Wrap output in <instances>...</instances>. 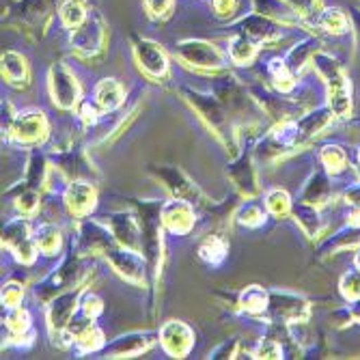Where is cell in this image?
I'll use <instances>...</instances> for the list:
<instances>
[{
  "instance_id": "cell-1",
  "label": "cell",
  "mask_w": 360,
  "mask_h": 360,
  "mask_svg": "<svg viewBox=\"0 0 360 360\" xmlns=\"http://www.w3.org/2000/svg\"><path fill=\"white\" fill-rule=\"evenodd\" d=\"M186 102L194 108V112L201 117V121L212 129L214 136L226 147L236 151L238 149V132L233 125V117L231 110H229L218 95H207L201 91H194L190 86L181 89Z\"/></svg>"
},
{
  "instance_id": "cell-2",
  "label": "cell",
  "mask_w": 360,
  "mask_h": 360,
  "mask_svg": "<svg viewBox=\"0 0 360 360\" xmlns=\"http://www.w3.org/2000/svg\"><path fill=\"white\" fill-rule=\"evenodd\" d=\"M311 65L315 68L317 76L326 84L328 93V106L333 108L335 117H347L352 112V80L345 68L333 54L317 50L313 54Z\"/></svg>"
},
{
  "instance_id": "cell-3",
  "label": "cell",
  "mask_w": 360,
  "mask_h": 360,
  "mask_svg": "<svg viewBox=\"0 0 360 360\" xmlns=\"http://www.w3.org/2000/svg\"><path fill=\"white\" fill-rule=\"evenodd\" d=\"M141 210V252L147 261V270L151 274V287L158 289L162 274V259H165V240H162V205L158 201L139 203Z\"/></svg>"
},
{
  "instance_id": "cell-4",
  "label": "cell",
  "mask_w": 360,
  "mask_h": 360,
  "mask_svg": "<svg viewBox=\"0 0 360 360\" xmlns=\"http://www.w3.org/2000/svg\"><path fill=\"white\" fill-rule=\"evenodd\" d=\"M56 3L58 0H15L3 20L18 26L30 39H41L50 26Z\"/></svg>"
},
{
  "instance_id": "cell-5",
  "label": "cell",
  "mask_w": 360,
  "mask_h": 360,
  "mask_svg": "<svg viewBox=\"0 0 360 360\" xmlns=\"http://www.w3.org/2000/svg\"><path fill=\"white\" fill-rule=\"evenodd\" d=\"M106 41H108V26L102 13L91 11L84 24L76 30H72L70 46L80 58H97L106 52Z\"/></svg>"
},
{
  "instance_id": "cell-6",
  "label": "cell",
  "mask_w": 360,
  "mask_h": 360,
  "mask_svg": "<svg viewBox=\"0 0 360 360\" xmlns=\"http://www.w3.org/2000/svg\"><path fill=\"white\" fill-rule=\"evenodd\" d=\"M84 278V268H82V255H70L63 264L50 274L46 276L37 287H35V296L39 298V302L48 304L50 300H54L58 293L70 291L72 287L80 285V281Z\"/></svg>"
},
{
  "instance_id": "cell-7",
  "label": "cell",
  "mask_w": 360,
  "mask_h": 360,
  "mask_svg": "<svg viewBox=\"0 0 360 360\" xmlns=\"http://www.w3.org/2000/svg\"><path fill=\"white\" fill-rule=\"evenodd\" d=\"M175 54L179 60H184V65L188 68H194L199 72H212V74H220L226 70V58L222 56V52L203 39H184L175 46Z\"/></svg>"
},
{
  "instance_id": "cell-8",
  "label": "cell",
  "mask_w": 360,
  "mask_h": 360,
  "mask_svg": "<svg viewBox=\"0 0 360 360\" xmlns=\"http://www.w3.org/2000/svg\"><path fill=\"white\" fill-rule=\"evenodd\" d=\"M7 134L15 145L32 149L48 139L50 125H48V119L41 110L28 108V110H22L15 115L13 123L7 127Z\"/></svg>"
},
{
  "instance_id": "cell-9",
  "label": "cell",
  "mask_w": 360,
  "mask_h": 360,
  "mask_svg": "<svg viewBox=\"0 0 360 360\" xmlns=\"http://www.w3.org/2000/svg\"><path fill=\"white\" fill-rule=\"evenodd\" d=\"M132 52H134V60L139 65V70L143 72V76H147L153 82H165L171 74V65L169 58L155 41L132 35Z\"/></svg>"
},
{
  "instance_id": "cell-10",
  "label": "cell",
  "mask_w": 360,
  "mask_h": 360,
  "mask_svg": "<svg viewBox=\"0 0 360 360\" xmlns=\"http://www.w3.org/2000/svg\"><path fill=\"white\" fill-rule=\"evenodd\" d=\"M50 97L56 108L60 110H76L80 97V82L76 80L74 72L65 63H54L48 74Z\"/></svg>"
},
{
  "instance_id": "cell-11",
  "label": "cell",
  "mask_w": 360,
  "mask_h": 360,
  "mask_svg": "<svg viewBox=\"0 0 360 360\" xmlns=\"http://www.w3.org/2000/svg\"><path fill=\"white\" fill-rule=\"evenodd\" d=\"M149 173L165 186L175 199H186L194 205H205L207 196L179 167H149Z\"/></svg>"
},
{
  "instance_id": "cell-12",
  "label": "cell",
  "mask_w": 360,
  "mask_h": 360,
  "mask_svg": "<svg viewBox=\"0 0 360 360\" xmlns=\"http://www.w3.org/2000/svg\"><path fill=\"white\" fill-rule=\"evenodd\" d=\"M78 293H80V289L63 291L54 300H50V307H48V328H50L54 343H58L60 347H65V333H68L72 317L80 304Z\"/></svg>"
},
{
  "instance_id": "cell-13",
  "label": "cell",
  "mask_w": 360,
  "mask_h": 360,
  "mask_svg": "<svg viewBox=\"0 0 360 360\" xmlns=\"http://www.w3.org/2000/svg\"><path fill=\"white\" fill-rule=\"evenodd\" d=\"M268 315L272 317V321H283V323L309 321V317H311V304H309V300H304L302 296H298V293L272 289L270 291Z\"/></svg>"
},
{
  "instance_id": "cell-14",
  "label": "cell",
  "mask_w": 360,
  "mask_h": 360,
  "mask_svg": "<svg viewBox=\"0 0 360 360\" xmlns=\"http://www.w3.org/2000/svg\"><path fill=\"white\" fill-rule=\"evenodd\" d=\"M3 246L9 248L15 255V259L20 261V264H24V266L35 264L37 244H35V238H32L26 220L15 218V220H9L5 224V229H3Z\"/></svg>"
},
{
  "instance_id": "cell-15",
  "label": "cell",
  "mask_w": 360,
  "mask_h": 360,
  "mask_svg": "<svg viewBox=\"0 0 360 360\" xmlns=\"http://www.w3.org/2000/svg\"><path fill=\"white\" fill-rule=\"evenodd\" d=\"M106 261L110 264V268L127 283H132L136 287L145 285L147 281V261L145 257H141L139 250L132 248H123V246H115L112 250L106 252Z\"/></svg>"
},
{
  "instance_id": "cell-16",
  "label": "cell",
  "mask_w": 360,
  "mask_h": 360,
  "mask_svg": "<svg viewBox=\"0 0 360 360\" xmlns=\"http://www.w3.org/2000/svg\"><path fill=\"white\" fill-rule=\"evenodd\" d=\"M117 246V240L110 231V226H104L97 220H84L78 224L76 238V252L78 255H106Z\"/></svg>"
},
{
  "instance_id": "cell-17",
  "label": "cell",
  "mask_w": 360,
  "mask_h": 360,
  "mask_svg": "<svg viewBox=\"0 0 360 360\" xmlns=\"http://www.w3.org/2000/svg\"><path fill=\"white\" fill-rule=\"evenodd\" d=\"M233 30L242 32V35H248L257 44H274L283 37V24L264 13H259V11L236 22Z\"/></svg>"
},
{
  "instance_id": "cell-18",
  "label": "cell",
  "mask_w": 360,
  "mask_h": 360,
  "mask_svg": "<svg viewBox=\"0 0 360 360\" xmlns=\"http://www.w3.org/2000/svg\"><path fill=\"white\" fill-rule=\"evenodd\" d=\"M158 337L165 352L173 358H186L194 347V330L188 323L177 321V319H171L162 326Z\"/></svg>"
},
{
  "instance_id": "cell-19",
  "label": "cell",
  "mask_w": 360,
  "mask_h": 360,
  "mask_svg": "<svg viewBox=\"0 0 360 360\" xmlns=\"http://www.w3.org/2000/svg\"><path fill=\"white\" fill-rule=\"evenodd\" d=\"M196 222L194 203L186 199H173L162 205V224L173 236H188Z\"/></svg>"
},
{
  "instance_id": "cell-20",
  "label": "cell",
  "mask_w": 360,
  "mask_h": 360,
  "mask_svg": "<svg viewBox=\"0 0 360 360\" xmlns=\"http://www.w3.org/2000/svg\"><path fill=\"white\" fill-rule=\"evenodd\" d=\"M155 343L153 333H127L117 337L115 341L106 343L100 354L104 358H134L143 352H147Z\"/></svg>"
},
{
  "instance_id": "cell-21",
  "label": "cell",
  "mask_w": 360,
  "mask_h": 360,
  "mask_svg": "<svg viewBox=\"0 0 360 360\" xmlns=\"http://www.w3.org/2000/svg\"><path fill=\"white\" fill-rule=\"evenodd\" d=\"M65 207L76 218H84L93 212L95 201H97V190L91 181L86 179H74L68 190H65Z\"/></svg>"
},
{
  "instance_id": "cell-22",
  "label": "cell",
  "mask_w": 360,
  "mask_h": 360,
  "mask_svg": "<svg viewBox=\"0 0 360 360\" xmlns=\"http://www.w3.org/2000/svg\"><path fill=\"white\" fill-rule=\"evenodd\" d=\"M108 226L119 246L141 252V220L132 212H115L108 216Z\"/></svg>"
},
{
  "instance_id": "cell-23",
  "label": "cell",
  "mask_w": 360,
  "mask_h": 360,
  "mask_svg": "<svg viewBox=\"0 0 360 360\" xmlns=\"http://www.w3.org/2000/svg\"><path fill=\"white\" fill-rule=\"evenodd\" d=\"M226 175L244 199H255V196H259V179H257L252 158L248 153H242L240 158H236L231 165H229Z\"/></svg>"
},
{
  "instance_id": "cell-24",
  "label": "cell",
  "mask_w": 360,
  "mask_h": 360,
  "mask_svg": "<svg viewBox=\"0 0 360 360\" xmlns=\"http://www.w3.org/2000/svg\"><path fill=\"white\" fill-rule=\"evenodd\" d=\"M335 119L333 108L326 104L321 108H315L311 112H304L302 117H296V127H298V136H300V145L309 143L311 139H315L317 134H321V129H326Z\"/></svg>"
},
{
  "instance_id": "cell-25",
  "label": "cell",
  "mask_w": 360,
  "mask_h": 360,
  "mask_svg": "<svg viewBox=\"0 0 360 360\" xmlns=\"http://www.w3.org/2000/svg\"><path fill=\"white\" fill-rule=\"evenodd\" d=\"M3 78L7 80V84L24 89L30 82V68L28 60L13 50L3 52Z\"/></svg>"
},
{
  "instance_id": "cell-26",
  "label": "cell",
  "mask_w": 360,
  "mask_h": 360,
  "mask_svg": "<svg viewBox=\"0 0 360 360\" xmlns=\"http://www.w3.org/2000/svg\"><path fill=\"white\" fill-rule=\"evenodd\" d=\"M313 26H317L319 30L328 32V35H345V32H349L352 28V20L349 15L339 9V7H326V9H319L317 15L311 20Z\"/></svg>"
},
{
  "instance_id": "cell-27",
  "label": "cell",
  "mask_w": 360,
  "mask_h": 360,
  "mask_svg": "<svg viewBox=\"0 0 360 360\" xmlns=\"http://www.w3.org/2000/svg\"><path fill=\"white\" fill-rule=\"evenodd\" d=\"M95 102L102 106L104 112H112L125 102V91L115 78H104L95 86Z\"/></svg>"
},
{
  "instance_id": "cell-28",
  "label": "cell",
  "mask_w": 360,
  "mask_h": 360,
  "mask_svg": "<svg viewBox=\"0 0 360 360\" xmlns=\"http://www.w3.org/2000/svg\"><path fill=\"white\" fill-rule=\"evenodd\" d=\"M333 196V186L330 179L326 173H315L311 175V179L307 181L304 190H302V201L315 207H321L328 203V199Z\"/></svg>"
},
{
  "instance_id": "cell-29",
  "label": "cell",
  "mask_w": 360,
  "mask_h": 360,
  "mask_svg": "<svg viewBox=\"0 0 360 360\" xmlns=\"http://www.w3.org/2000/svg\"><path fill=\"white\" fill-rule=\"evenodd\" d=\"M317 50H319V41H317L315 37H307V39L298 41L296 46H293V48L287 52L285 63L289 65V70L298 76V74H302V70L307 68V65L313 60V54H315Z\"/></svg>"
},
{
  "instance_id": "cell-30",
  "label": "cell",
  "mask_w": 360,
  "mask_h": 360,
  "mask_svg": "<svg viewBox=\"0 0 360 360\" xmlns=\"http://www.w3.org/2000/svg\"><path fill=\"white\" fill-rule=\"evenodd\" d=\"M270 304V291L259 287V285H248L244 291H240V311L248 315H264L268 313Z\"/></svg>"
},
{
  "instance_id": "cell-31",
  "label": "cell",
  "mask_w": 360,
  "mask_h": 360,
  "mask_svg": "<svg viewBox=\"0 0 360 360\" xmlns=\"http://www.w3.org/2000/svg\"><path fill=\"white\" fill-rule=\"evenodd\" d=\"M291 216H293V220L300 224V229L311 240L319 238V233H321V218H319V210L315 205H309V203L300 201L298 205L291 207Z\"/></svg>"
},
{
  "instance_id": "cell-32",
  "label": "cell",
  "mask_w": 360,
  "mask_h": 360,
  "mask_svg": "<svg viewBox=\"0 0 360 360\" xmlns=\"http://www.w3.org/2000/svg\"><path fill=\"white\" fill-rule=\"evenodd\" d=\"M257 54H259V44L248 35L236 32L233 39L229 41V58L236 65H250L257 58Z\"/></svg>"
},
{
  "instance_id": "cell-33",
  "label": "cell",
  "mask_w": 360,
  "mask_h": 360,
  "mask_svg": "<svg viewBox=\"0 0 360 360\" xmlns=\"http://www.w3.org/2000/svg\"><path fill=\"white\" fill-rule=\"evenodd\" d=\"M268 74L272 78V84L278 93H291L298 86V76L289 70L285 58H272L268 63Z\"/></svg>"
},
{
  "instance_id": "cell-34",
  "label": "cell",
  "mask_w": 360,
  "mask_h": 360,
  "mask_svg": "<svg viewBox=\"0 0 360 360\" xmlns=\"http://www.w3.org/2000/svg\"><path fill=\"white\" fill-rule=\"evenodd\" d=\"M89 7L84 0H63L58 7V18L63 22V26L68 30H76L84 24V20L89 18Z\"/></svg>"
},
{
  "instance_id": "cell-35",
  "label": "cell",
  "mask_w": 360,
  "mask_h": 360,
  "mask_svg": "<svg viewBox=\"0 0 360 360\" xmlns=\"http://www.w3.org/2000/svg\"><path fill=\"white\" fill-rule=\"evenodd\" d=\"M347 248H360V226L347 224L345 231H339L337 236L328 238L319 250L323 255H335L337 250H347Z\"/></svg>"
},
{
  "instance_id": "cell-36",
  "label": "cell",
  "mask_w": 360,
  "mask_h": 360,
  "mask_svg": "<svg viewBox=\"0 0 360 360\" xmlns=\"http://www.w3.org/2000/svg\"><path fill=\"white\" fill-rule=\"evenodd\" d=\"M229 255V242L222 236H210L199 246V257L207 266H220Z\"/></svg>"
},
{
  "instance_id": "cell-37",
  "label": "cell",
  "mask_w": 360,
  "mask_h": 360,
  "mask_svg": "<svg viewBox=\"0 0 360 360\" xmlns=\"http://www.w3.org/2000/svg\"><path fill=\"white\" fill-rule=\"evenodd\" d=\"M35 244H37V250H41L44 255L52 257L60 250V244H63V238H60V231L54 226V224H41L35 233Z\"/></svg>"
},
{
  "instance_id": "cell-38",
  "label": "cell",
  "mask_w": 360,
  "mask_h": 360,
  "mask_svg": "<svg viewBox=\"0 0 360 360\" xmlns=\"http://www.w3.org/2000/svg\"><path fill=\"white\" fill-rule=\"evenodd\" d=\"M236 222L242 224V226H248V229H257L266 222L268 218V210H264L259 203H255L252 199H248L246 203H242L236 214H233Z\"/></svg>"
},
{
  "instance_id": "cell-39",
  "label": "cell",
  "mask_w": 360,
  "mask_h": 360,
  "mask_svg": "<svg viewBox=\"0 0 360 360\" xmlns=\"http://www.w3.org/2000/svg\"><path fill=\"white\" fill-rule=\"evenodd\" d=\"M319 162L326 167V171H328L330 175H339L347 167V153L339 145H326L319 151Z\"/></svg>"
},
{
  "instance_id": "cell-40",
  "label": "cell",
  "mask_w": 360,
  "mask_h": 360,
  "mask_svg": "<svg viewBox=\"0 0 360 360\" xmlns=\"http://www.w3.org/2000/svg\"><path fill=\"white\" fill-rule=\"evenodd\" d=\"M5 326L9 328V333H13L15 337H22L30 330V315L26 309L22 307H13V309H7V315H5Z\"/></svg>"
},
{
  "instance_id": "cell-41",
  "label": "cell",
  "mask_w": 360,
  "mask_h": 360,
  "mask_svg": "<svg viewBox=\"0 0 360 360\" xmlns=\"http://www.w3.org/2000/svg\"><path fill=\"white\" fill-rule=\"evenodd\" d=\"M291 199L285 190H270L266 194V210L276 216V218H285L287 214H291Z\"/></svg>"
},
{
  "instance_id": "cell-42",
  "label": "cell",
  "mask_w": 360,
  "mask_h": 360,
  "mask_svg": "<svg viewBox=\"0 0 360 360\" xmlns=\"http://www.w3.org/2000/svg\"><path fill=\"white\" fill-rule=\"evenodd\" d=\"M15 207L22 216H35L39 210V190L22 186V192L15 199Z\"/></svg>"
},
{
  "instance_id": "cell-43",
  "label": "cell",
  "mask_w": 360,
  "mask_h": 360,
  "mask_svg": "<svg viewBox=\"0 0 360 360\" xmlns=\"http://www.w3.org/2000/svg\"><path fill=\"white\" fill-rule=\"evenodd\" d=\"M143 7L153 22H165L175 9V0H143Z\"/></svg>"
},
{
  "instance_id": "cell-44",
  "label": "cell",
  "mask_w": 360,
  "mask_h": 360,
  "mask_svg": "<svg viewBox=\"0 0 360 360\" xmlns=\"http://www.w3.org/2000/svg\"><path fill=\"white\" fill-rule=\"evenodd\" d=\"M339 289H341V296L345 300H358L360 298V270H349L341 276V283H339Z\"/></svg>"
},
{
  "instance_id": "cell-45",
  "label": "cell",
  "mask_w": 360,
  "mask_h": 360,
  "mask_svg": "<svg viewBox=\"0 0 360 360\" xmlns=\"http://www.w3.org/2000/svg\"><path fill=\"white\" fill-rule=\"evenodd\" d=\"M283 356H285V349H283L281 341L274 339V337H264L259 341L257 349H255V358L272 360V358H283Z\"/></svg>"
},
{
  "instance_id": "cell-46",
  "label": "cell",
  "mask_w": 360,
  "mask_h": 360,
  "mask_svg": "<svg viewBox=\"0 0 360 360\" xmlns=\"http://www.w3.org/2000/svg\"><path fill=\"white\" fill-rule=\"evenodd\" d=\"M76 112H78V117H80L86 125L97 123V121H100V117L104 115L102 106L95 102V97H93V100H80L78 106H76Z\"/></svg>"
},
{
  "instance_id": "cell-47",
  "label": "cell",
  "mask_w": 360,
  "mask_h": 360,
  "mask_svg": "<svg viewBox=\"0 0 360 360\" xmlns=\"http://www.w3.org/2000/svg\"><path fill=\"white\" fill-rule=\"evenodd\" d=\"M283 3H287L300 15V20H307V22H311L319 11V0H283Z\"/></svg>"
},
{
  "instance_id": "cell-48",
  "label": "cell",
  "mask_w": 360,
  "mask_h": 360,
  "mask_svg": "<svg viewBox=\"0 0 360 360\" xmlns=\"http://www.w3.org/2000/svg\"><path fill=\"white\" fill-rule=\"evenodd\" d=\"M80 311L89 319L100 317L104 313V300L97 293H84V298L80 300Z\"/></svg>"
},
{
  "instance_id": "cell-49",
  "label": "cell",
  "mask_w": 360,
  "mask_h": 360,
  "mask_svg": "<svg viewBox=\"0 0 360 360\" xmlns=\"http://www.w3.org/2000/svg\"><path fill=\"white\" fill-rule=\"evenodd\" d=\"M212 9L220 20H231L240 9V0H212Z\"/></svg>"
},
{
  "instance_id": "cell-50",
  "label": "cell",
  "mask_w": 360,
  "mask_h": 360,
  "mask_svg": "<svg viewBox=\"0 0 360 360\" xmlns=\"http://www.w3.org/2000/svg\"><path fill=\"white\" fill-rule=\"evenodd\" d=\"M22 298H24V289L22 285L18 283H7L3 287V304L7 309H13V307H20L22 304Z\"/></svg>"
},
{
  "instance_id": "cell-51",
  "label": "cell",
  "mask_w": 360,
  "mask_h": 360,
  "mask_svg": "<svg viewBox=\"0 0 360 360\" xmlns=\"http://www.w3.org/2000/svg\"><path fill=\"white\" fill-rule=\"evenodd\" d=\"M238 347H240V341L233 337L224 343H220L216 349L210 352V358H236L238 356Z\"/></svg>"
},
{
  "instance_id": "cell-52",
  "label": "cell",
  "mask_w": 360,
  "mask_h": 360,
  "mask_svg": "<svg viewBox=\"0 0 360 360\" xmlns=\"http://www.w3.org/2000/svg\"><path fill=\"white\" fill-rule=\"evenodd\" d=\"M343 201H345L349 207H358V210H360V181H358V184H352V186L343 192Z\"/></svg>"
},
{
  "instance_id": "cell-53",
  "label": "cell",
  "mask_w": 360,
  "mask_h": 360,
  "mask_svg": "<svg viewBox=\"0 0 360 360\" xmlns=\"http://www.w3.org/2000/svg\"><path fill=\"white\" fill-rule=\"evenodd\" d=\"M352 321H354V319H352L347 307H345V309H339V311H335V313L330 315V323L337 326V328H345V326H349Z\"/></svg>"
},
{
  "instance_id": "cell-54",
  "label": "cell",
  "mask_w": 360,
  "mask_h": 360,
  "mask_svg": "<svg viewBox=\"0 0 360 360\" xmlns=\"http://www.w3.org/2000/svg\"><path fill=\"white\" fill-rule=\"evenodd\" d=\"M347 309H349V315H352V319L360 323V298H358V300H352V302L347 304Z\"/></svg>"
},
{
  "instance_id": "cell-55",
  "label": "cell",
  "mask_w": 360,
  "mask_h": 360,
  "mask_svg": "<svg viewBox=\"0 0 360 360\" xmlns=\"http://www.w3.org/2000/svg\"><path fill=\"white\" fill-rule=\"evenodd\" d=\"M354 266L360 270V248H358V252H356V257H354Z\"/></svg>"
},
{
  "instance_id": "cell-56",
  "label": "cell",
  "mask_w": 360,
  "mask_h": 360,
  "mask_svg": "<svg viewBox=\"0 0 360 360\" xmlns=\"http://www.w3.org/2000/svg\"><path fill=\"white\" fill-rule=\"evenodd\" d=\"M358 165H360V149H358Z\"/></svg>"
}]
</instances>
